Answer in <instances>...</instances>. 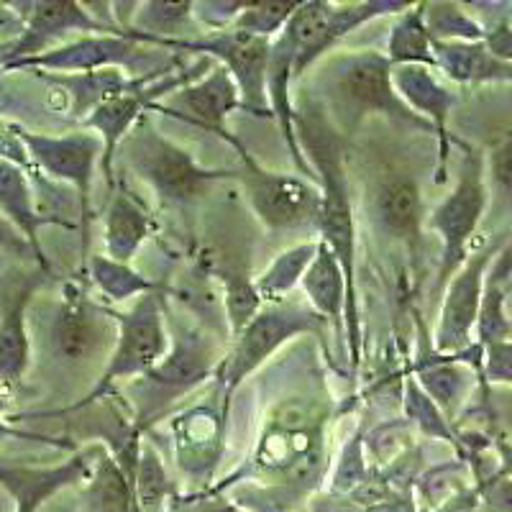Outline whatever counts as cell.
I'll return each instance as SVG.
<instances>
[{"label": "cell", "instance_id": "obj_37", "mask_svg": "<svg viewBox=\"0 0 512 512\" xmlns=\"http://www.w3.org/2000/svg\"><path fill=\"white\" fill-rule=\"evenodd\" d=\"M482 379L489 384H512V341L484 346Z\"/></svg>", "mask_w": 512, "mask_h": 512}, {"label": "cell", "instance_id": "obj_41", "mask_svg": "<svg viewBox=\"0 0 512 512\" xmlns=\"http://www.w3.org/2000/svg\"><path fill=\"white\" fill-rule=\"evenodd\" d=\"M495 448L500 451L502 472H505L507 477H512V441H505V438H500V441H495Z\"/></svg>", "mask_w": 512, "mask_h": 512}, {"label": "cell", "instance_id": "obj_16", "mask_svg": "<svg viewBox=\"0 0 512 512\" xmlns=\"http://www.w3.org/2000/svg\"><path fill=\"white\" fill-rule=\"evenodd\" d=\"M392 82L400 95V100L408 105L415 116L423 118L428 126L436 131L438 136V175L443 177L446 172V159H448V116L454 111V105L459 103L456 93L443 85L431 67L423 64H405V67H392Z\"/></svg>", "mask_w": 512, "mask_h": 512}, {"label": "cell", "instance_id": "obj_13", "mask_svg": "<svg viewBox=\"0 0 512 512\" xmlns=\"http://www.w3.org/2000/svg\"><path fill=\"white\" fill-rule=\"evenodd\" d=\"M29 8L31 11H26V24L18 39L0 49V67L49 52L52 44L75 31L90 36L113 34L121 29V26L103 24L100 18L93 16V11H85V6L72 0H44V3H29Z\"/></svg>", "mask_w": 512, "mask_h": 512}, {"label": "cell", "instance_id": "obj_28", "mask_svg": "<svg viewBox=\"0 0 512 512\" xmlns=\"http://www.w3.org/2000/svg\"><path fill=\"white\" fill-rule=\"evenodd\" d=\"M223 420L226 418H216L213 410L195 408L175 425L177 451H180V459L187 469H192V472L203 469L216 456Z\"/></svg>", "mask_w": 512, "mask_h": 512}, {"label": "cell", "instance_id": "obj_27", "mask_svg": "<svg viewBox=\"0 0 512 512\" xmlns=\"http://www.w3.org/2000/svg\"><path fill=\"white\" fill-rule=\"evenodd\" d=\"M315 254H318V239L303 241L290 249L282 251L259 280L254 282L256 292L262 297L264 305H280L287 303V295L295 290L297 285H303V277L308 267L313 264Z\"/></svg>", "mask_w": 512, "mask_h": 512}, {"label": "cell", "instance_id": "obj_11", "mask_svg": "<svg viewBox=\"0 0 512 512\" xmlns=\"http://www.w3.org/2000/svg\"><path fill=\"white\" fill-rule=\"evenodd\" d=\"M144 59V41L118 29L113 34H90L67 41L62 47H52L49 52L29 59H18V62L0 67V70H34L39 75H44V72L47 75H85V72L128 67L131 72H139V64Z\"/></svg>", "mask_w": 512, "mask_h": 512}, {"label": "cell", "instance_id": "obj_20", "mask_svg": "<svg viewBox=\"0 0 512 512\" xmlns=\"http://www.w3.org/2000/svg\"><path fill=\"white\" fill-rule=\"evenodd\" d=\"M88 474V456L77 454L57 466H18L0 461V487L13 497V512H36L59 489Z\"/></svg>", "mask_w": 512, "mask_h": 512}, {"label": "cell", "instance_id": "obj_31", "mask_svg": "<svg viewBox=\"0 0 512 512\" xmlns=\"http://www.w3.org/2000/svg\"><path fill=\"white\" fill-rule=\"evenodd\" d=\"M425 26L433 41H484L482 24L456 3H425Z\"/></svg>", "mask_w": 512, "mask_h": 512}, {"label": "cell", "instance_id": "obj_26", "mask_svg": "<svg viewBox=\"0 0 512 512\" xmlns=\"http://www.w3.org/2000/svg\"><path fill=\"white\" fill-rule=\"evenodd\" d=\"M62 85L72 95V118L85 121L105 100L126 93L136 77H126L121 70L85 72V75H41Z\"/></svg>", "mask_w": 512, "mask_h": 512}, {"label": "cell", "instance_id": "obj_1", "mask_svg": "<svg viewBox=\"0 0 512 512\" xmlns=\"http://www.w3.org/2000/svg\"><path fill=\"white\" fill-rule=\"evenodd\" d=\"M297 144L303 149L318 180L323 203H320L318 233L323 244L331 246L336 259L341 262L349 282V318H346V346L351 361H359V305H356V223L354 205H351L349 175H346L344 136L328 118L326 108L313 100L297 108L295 116Z\"/></svg>", "mask_w": 512, "mask_h": 512}, {"label": "cell", "instance_id": "obj_43", "mask_svg": "<svg viewBox=\"0 0 512 512\" xmlns=\"http://www.w3.org/2000/svg\"><path fill=\"white\" fill-rule=\"evenodd\" d=\"M510 423H512V415H510Z\"/></svg>", "mask_w": 512, "mask_h": 512}, {"label": "cell", "instance_id": "obj_17", "mask_svg": "<svg viewBox=\"0 0 512 512\" xmlns=\"http://www.w3.org/2000/svg\"><path fill=\"white\" fill-rule=\"evenodd\" d=\"M44 277L49 274H31L0 295V387H13L29 372L31 338L26 313Z\"/></svg>", "mask_w": 512, "mask_h": 512}, {"label": "cell", "instance_id": "obj_15", "mask_svg": "<svg viewBox=\"0 0 512 512\" xmlns=\"http://www.w3.org/2000/svg\"><path fill=\"white\" fill-rule=\"evenodd\" d=\"M320 441H323V420H315L297 410H287L272 420L264 433L256 464L267 466L272 472L308 474L318 464Z\"/></svg>", "mask_w": 512, "mask_h": 512}, {"label": "cell", "instance_id": "obj_29", "mask_svg": "<svg viewBox=\"0 0 512 512\" xmlns=\"http://www.w3.org/2000/svg\"><path fill=\"white\" fill-rule=\"evenodd\" d=\"M88 272L93 285L103 292L113 303H123V300H139L141 295H152L159 292V285L141 272H136L131 264H121L111 256L90 254Z\"/></svg>", "mask_w": 512, "mask_h": 512}, {"label": "cell", "instance_id": "obj_10", "mask_svg": "<svg viewBox=\"0 0 512 512\" xmlns=\"http://www.w3.org/2000/svg\"><path fill=\"white\" fill-rule=\"evenodd\" d=\"M159 47L182 49V52H203L218 59L221 67L231 72L233 82L241 90V111L254 116L272 118L267 95V70L272 41L236 29L208 31L203 39L162 41Z\"/></svg>", "mask_w": 512, "mask_h": 512}, {"label": "cell", "instance_id": "obj_4", "mask_svg": "<svg viewBox=\"0 0 512 512\" xmlns=\"http://www.w3.org/2000/svg\"><path fill=\"white\" fill-rule=\"evenodd\" d=\"M126 167L141 177L164 205H187L198 200L216 182L233 180L236 169H208L180 144L169 141L141 118L123 139Z\"/></svg>", "mask_w": 512, "mask_h": 512}, {"label": "cell", "instance_id": "obj_12", "mask_svg": "<svg viewBox=\"0 0 512 512\" xmlns=\"http://www.w3.org/2000/svg\"><path fill=\"white\" fill-rule=\"evenodd\" d=\"M497 251H500V246L492 244L487 249L469 254L464 267L454 274V280L448 282L446 290H443V305L436 328L438 354L454 356L474 344L484 282H487V272L495 262Z\"/></svg>", "mask_w": 512, "mask_h": 512}, {"label": "cell", "instance_id": "obj_5", "mask_svg": "<svg viewBox=\"0 0 512 512\" xmlns=\"http://www.w3.org/2000/svg\"><path fill=\"white\" fill-rule=\"evenodd\" d=\"M223 356L208 333L185 326L172 328V346L167 356L152 372L128 384V392L134 395L136 402V428L144 433L172 402L195 390L200 382L210 377L213 369L221 367Z\"/></svg>", "mask_w": 512, "mask_h": 512}, {"label": "cell", "instance_id": "obj_35", "mask_svg": "<svg viewBox=\"0 0 512 512\" xmlns=\"http://www.w3.org/2000/svg\"><path fill=\"white\" fill-rule=\"evenodd\" d=\"M164 469L162 461L157 459L149 446H141V459H139V469H136V492L141 495L144 505L149 502H157L164 492Z\"/></svg>", "mask_w": 512, "mask_h": 512}, {"label": "cell", "instance_id": "obj_23", "mask_svg": "<svg viewBox=\"0 0 512 512\" xmlns=\"http://www.w3.org/2000/svg\"><path fill=\"white\" fill-rule=\"evenodd\" d=\"M303 290L308 295V303L326 323H336L341 331H346V318H349V282L341 262L331 251V246L318 239V254L303 277Z\"/></svg>", "mask_w": 512, "mask_h": 512}, {"label": "cell", "instance_id": "obj_21", "mask_svg": "<svg viewBox=\"0 0 512 512\" xmlns=\"http://www.w3.org/2000/svg\"><path fill=\"white\" fill-rule=\"evenodd\" d=\"M377 223L400 244L418 249L423 231V195L410 172H390L374 192Z\"/></svg>", "mask_w": 512, "mask_h": 512}, {"label": "cell", "instance_id": "obj_6", "mask_svg": "<svg viewBox=\"0 0 512 512\" xmlns=\"http://www.w3.org/2000/svg\"><path fill=\"white\" fill-rule=\"evenodd\" d=\"M228 146L236 149L241 167L233 172V180L244 190V198L262 226L272 233H290L315 228L318 231L323 192L313 180L303 175H285L264 167L254 154L233 136Z\"/></svg>", "mask_w": 512, "mask_h": 512}, {"label": "cell", "instance_id": "obj_18", "mask_svg": "<svg viewBox=\"0 0 512 512\" xmlns=\"http://www.w3.org/2000/svg\"><path fill=\"white\" fill-rule=\"evenodd\" d=\"M108 318L111 313H103L100 308L90 305L80 287H67L52 328L57 354L70 364H80L98 354L105 346Z\"/></svg>", "mask_w": 512, "mask_h": 512}, {"label": "cell", "instance_id": "obj_7", "mask_svg": "<svg viewBox=\"0 0 512 512\" xmlns=\"http://www.w3.org/2000/svg\"><path fill=\"white\" fill-rule=\"evenodd\" d=\"M323 331H326V320L313 308H300L290 303L264 305L246 323L244 331L231 336V349L226 351L218 367V382L226 392V405L233 392L239 390V384L262 367L269 356L277 354L290 338L303 336V333L323 336Z\"/></svg>", "mask_w": 512, "mask_h": 512}, {"label": "cell", "instance_id": "obj_2", "mask_svg": "<svg viewBox=\"0 0 512 512\" xmlns=\"http://www.w3.org/2000/svg\"><path fill=\"white\" fill-rule=\"evenodd\" d=\"M328 85H331V105H328L326 113H331L328 118H331V123L344 139L356 134L359 123L372 116V113H382V116L392 118L402 126L433 131L397 95L395 82H392V64L387 54L356 52L338 57L333 62Z\"/></svg>", "mask_w": 512, "mask_h": 512}, {"label": "cell", "instance_id": "obj_22", "mask_svg": "<svg viewBox=\"0 0 512 512\" xmlns=\"http://www.w3.org/2000/svg\"><path fill=\"white\" fill-rule=\"evenodd\" d=\"M154 218L139 198H134L123 185L111 192V203L105 213V251L121 264H131L144 241L152 236Z\"/></svg>", "mask_w": 512, "mask_h": 512}, {"label": "cell", "instance_id": "obj_34", "mask_svg": "<svg viewBox=\"0 0 512 512\" xmlns=\"http://www.w3.org/2000/svg\"><path fill=\"white\" fill-rule=\"evenodd\" d=\"M223 292H226V315L231 336L244 331L246 323L264 308L262 297L256 292V285L236 272H223Z\"/></svg>", "mask_w": 512, "mask_h": 512}, {"label": "cell", "instance_id": "obj_9", "mask_svg": "<svg viewBox=\"0 0 512 512\" xmlns=\"http://www.w3.org/2000/svg\"><path fill=\"white\" fill-rule=\"evenodd\" d=\"M16 136L41 172H47L52 180L67 182V185H72L77 190L82 221V264H88L90 221H93L90 192H93L95 167L103 159V141H100L98 134L52 136L26 131V128H16Z\"/></svg>", "mask_w": 512, "mask_h": 512}, {"label": "cell", "instance_id": "obj_8", "mask_svg": "<svg viewBox=\"0 0 512 512\" xmlns=\"http://www.w3.org/2000/svg\"><path fill=\"white\" fill-rule=\"evenodd\" d=\"M464 164L461 175L451 195L441 200L428 216V228L441 236V269H438L436 295L446 290V285L454 280V274L464 267L469 259V244L487 210L489 190H487V164L484 157L469 146H464Z\"/></svg>", "mask_w": 512, "mask_h": 512}, {"label": "cell", "instance_id": "obj_36", "mask_svg": "<svg viewBox=\"0 0 512 512\" xmlns=\"http://www.w3.org/2000/svg\"><path fill=\"white\" fill-rule=\"evenodd\" d=\"M487 175L502 198L512 200V134L497 141L487 157Z\"/></svg>", "mask_w": 512, "mask_h": 512}, {"label": "cell", "instance_id": "obj_39", "mask_svg": "<svg viewBox=\"0 0 512 512\" xmlns=\"http://www.w3.org/2000/svg\"><path fill=\"white\" fill-rule=\"evenodd\" d=\"M0 249L11 251V254L16 256H26L31 251L29 241H26L24 236L13 228V223H8L3 216H0ZM31 254H34V251H31Z\"/></svg>", "mask_w": 512, "mask_h": 512}, {"label": "cell", "instance_id": "obj_42", "mask_svg": "<svg viewBox=\"0 0 512 512\" xmlns=\"http://www.w3.org/2000/svg\"><path fill=\"white\" fill-rule=\"evenodd\" d=\"M218 512H241V510H236V507H223V510H218Z\"/></svg>", "mask_w": 512, "mask_h": 512}, {"label": "cell", "instance_id": "obj_3", "mask_svg": "<svg viewBox=\"0 0 512 512\" xmlns=\"http://www.w3.org/2000/svg\"><path fill=\"white\" fill-rule=\"evenodd\" d=\"M111 318L116 320L118 326L116 346H113L111 359H108L103 374L95 382L93 392L82 397V400L67 405V408L54 410V413H36L39 418L41 415L44 418L47 415L49 418H62V415L90 408L98 400L111 395L118 382L144 377V374L152 372L159 361L167 356L169 346H172V338H169L167 331V308H164V300L159 292L141 295L131 305L128 313H111Z\"/></svg>", "mask_w": 512, "mask_h": 512}, {"label": "cell", "instance_id": "obj_19", "mask_svg": "<svg viewBox=\"0 0 512 512\" xmlns=\"http://www.w3.org/2000/svg\"><path fill=\"white\" fill-rule=\"evenodd\" d=\"M0 216L6 218L8 223H13V228L29 241L36 262L41 264L44 272H49V262L39 241L41 228H75V223L64 221V218L59 216H41L39 208H36L34 203V190H31L29 175L24 172L21 162H13V159L6 157H0Z\"/></svg>", "mask_w": 512, "mask_h": 512}, {"label": "cell", "instance_id": "obj_14", "mask_svg": "<svg viewBox=\"0 0 512 512\" xmlns=\"http://www.w3.org/2000/svg\"><path fill=\"white\" fill-rule=\"evenodd\" d=\"M152 111L192 123L203 131L221 136L228 144L233 134L228 131L226 121L233 111H241V90L233 82L231 72L216 64L198 80L187 82L185 88L177 90L169 103H154Z\"/></svg>", "mask_w": 512, "mask_h": 512}, {"label": "cell", "instance_id": "obj_24", "mask_svg": "<svg viewBox=\"0 0 512 512\" xmlns=\"http://www.w3.org/2000/svg\"><path fill=\"white\" fill-rule=\"evenodd\" d=\"M436 70L461 85L512 82V64L489 52L484 41H433Z\"/></svg>", "mask_w": 512, "mask_h": 512}, {"label": "cell", "instance_id": "obj_25", "mask_svg": "<svg viewBox=\"0 0 512 512\" xmlns=\"http://www.w3.org/2000/svg\"><path fill=\"white\" fill-rule=\"evenodd\" d=\"M387 59L392 67H405V64H423L436 70V52H433V39L425 26V3L410 6L395 18L387 39Z\"/></svg>", "mask_w": 512, "mask_h": 512}, {"label": "cell", "instance_id": "obj_33", "mask_svg": "<svg viewBox=\"0 0 512 512\" xmlns=\"http://www.w3.org/2000/svg\"><path fill=\"white\" fill-rule=\"evenodd\" d=\"M512 333V323L507 318L505 310V282L489 277L484 282V297L482 308H479L477 318V344L489 346L497 344V341H507Z\"/></svg>", "mask_w": 512, "mask_h": 512}, {"label": "cell", "instance_id": "obj_40", "mask_svg": "<svg viewBox=\"0 0 512 512\" xmlns=\"http://www.w3.org/2000/svg\"><path fill=\"white\" fill-rule=\"evenodd\" d=\"M6 408H8V400L3 395V387H0V438L3 436H13V438H44V436H34V433H24V431H16L11 428L6 420Z\"/></svg>", "mask_w": 512, "mask_h": 512}, {"label": "cell", "instance_id": "obj_38", "mask_svg": "<svg viewBox=\"0 0 512 512\" xmlns=\"http://www.w3.org/2000/svg\"><path fill=\"white\" fill-rule=\"evenodd\" d=\"M484 44H487V49L495 54L497 59L512 64V26L507 24V21H500L497 26L487 29Z\"/></svg>", "mask_w": 512, "mask_h": 512}, {"label": "cell", "instance_id": "obj_30", "mask_svg": "<svg viewBox=\"0 0 512 512\" xmlns=\"http://www.w3.org/2000/svg\"><path fill=\"white\" fill-rule=\"evenodd\" d=\"M420 384L425 387V395L436 402L438 408L446 410L448 415L459 408L461 397L469 387V374L461 369L459 356L438 354V359L418 372Z\"/></svg>", "mask_w": 512, "mask_h": 512}, {"label": "cell", "instance_id": "obj_32", "mask_svg": "<svg viewBox=\"0 0 512 512\" xmlns=\"http://www.w3.org/2000/svg\"><path fill=\"white\" fill-rule=\"evenodd\" d=\"M300 3H280V0H262V3H244L239 16L233 18L228 29L246 31V34L262 36V39L274 41L290 24Z\"/></svg>", "mask_w": 512, "mask_h": 512}]
</instances>
